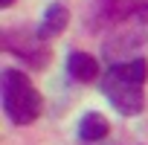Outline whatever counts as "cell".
Here are the masks:
<instances>
[{
    "label": "cell",
    "mask_w": 148,
    "mask_h": 145,
    "mask_svg": "<svg viewBox=\"0 0 148 145\" xmlns=\"http://www.w3.org/2000/svg\"><path fill=\"white\" fill-rule=\"evenodd\" d=\"M67 72L76 81H93V79H99V61L93 58V55H87V52H70L67 55Z\"/></svg>",
    "instance_id": "3957f363"
},
{
    "label": "cell",
    "mask_w": 148,
    "mask_h": 145,
    "mask_svg": "<svg viewBox=\"0 0 148 145\" xmlns=\"http://www.w3.org/2000/svg\"><path fill=\"white\" fill-rule=\"evenodd\" d=\"M0 99L3 110L15 125H29L41 116V93L21 70H3L0 76Z\"/></svg>",
    "instance_id": "7a4b0ae2"
},
{
    "label": "cell",
    "mask_w": 148,
    "mask_h": 145,
    "mask_svg": "<svg viewBox=\"0 0 148 145\" xmlns=\"http://www.w3.org/2000/svg\"><path fill=\"white\" fill-rule=\"evenodd\" d=\"M148 79V61L145 58H131L125 64H113L108 70V76L102 79V90L108 102L122 113L134 116L142 110V84Z\"/></svg>",
    "instance_id": "6da1fadb"
},
{
    "label": "cell",
    "mask_w": 148,
    "mask_h": 145,
    "mask_svg": "<svg viewBox=\"0 0 148 145\" xmlns=\"http://www.w3.org/2000/svg\"><path fill=\"white\" fill-rule=\"evenodd\" d=\"M108 131H110V125L102 113H84V119L79 125V136L84 142H99V139L108 136Z\"/></svg>",
    "instance_id": "5b68a950"
},
{
    "label": "cell",
    "mask_w": 148,
    "mask_h": 145,
    "mask_svg": "<svg viewBox=\"0 0 148 145\" xmlns=\"http://www.w3.org/2000/svg\"><path fill=\"white\" fill-rule=\"evenodd\" d=\"M12 3H15V0H0V6H3V9H6V6H12Z\"/></svg>",
    "instance_id": "8992f818"
},
{
    "label": "cell",
    "mask_w": 148,
    "mask_h": 145,
    "mask_svg": "<svg viewBox=\"0 0 148 145\" xmlns=\"http://www.w3.org/2000/svg\"><path fill=\"white\" fill-rule=\"evenodd\" d=\"M70 23V12L61 6V3H52L47 12H44V21H41V29H38V38H55L64 32V26Z\"/></svg>",
    "instance_id": "277c9868"
}]
</instances>
